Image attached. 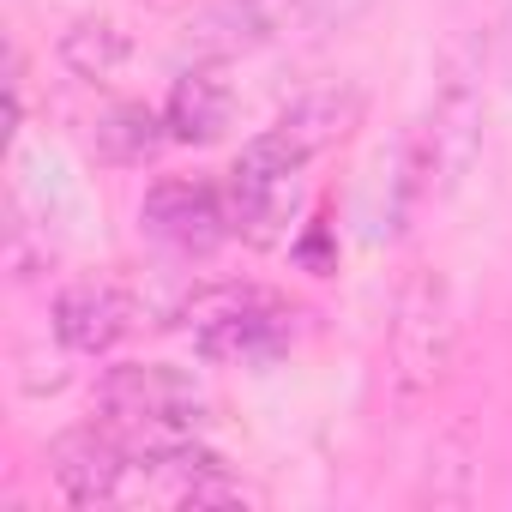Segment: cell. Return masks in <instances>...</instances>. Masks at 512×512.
<instances>
[{
  "label": "cell",
  "mask_w": 512,
  "mask_h": 512,
  "mask_svg": "<svg viewBox=\"0 0 512 512\" xmlns=\"http://www.w3.org/2000/svg\"><path fill=\"white\" fill-rule=\"evenodd\" d=\"M296 13H308V0H211L187 31L199 55H247L272 43Z\"/></svg>",
  "instance_id": "cell-7"
},
{
  "label": "cell",
  "mask_w": 512,
  "mask_h": 512,
  "mask_svg": "<svg viewBox=\"0 0 512 512\" xmlns=\"http://www.w3.org/2000/svg\"><path fill=\"white\" fill-rule=\"evenodd\" d=\"M55 55H61V67H67L73 79L103 85V79H115V73L133 61V37H127V25H115V19H79V25L61 31Z\"/></svg>",
  "instance_id": "cell-9"
},
{
  "label": "cell",
  "mask_w": 512,
  "mask_h": 512,
  "mask_svg": "<svg viewBox=\"0 0 512 512\" xmlns=\"http://www.w3.org/2000/svg\"><path fill=\"white\" fill-rule=\"evenodd\" d=\"M133 326V302L115 284H73L55 296V338L79 356H103Z\"/></svg>",
  "instance_id": "cell-8"
},
{
  "label": "cell",
  "mask_w": 512,
  "mask_h": 512,
  "mask_svg": "<svg viewBox=\"0 0 512 512\" xmlns=\"http://www.w3.org/2000/svg\"><path fill=\"white\" fill-rule=\"evenodd\" d=\"M133 464V446H121L109 428H73L49 446V476L73 506H97L121 494V476Z\"/></svg>",
  "instance_id": "cell-6"
},
{
  "label": "cell",
  "mask_w": 512,
  "mask_h": 512,
  "mask_svg": "<svg viewBox=\"0 0 512 512\" xmlns=\"http://www.w3.org/2000/svg\"><path fill=\"white\" fill-rule=\"evenodd\" d=\"M356 115H362V97L356 91H308V97H296L284 115H278V127L314 157V151H326V145H338L350 127H356Z\"/></svg>",
  "instance_id": "cell-11"
},
{
  "label": "cell",
  "mask_w": 512,
  "mask_h": 512,
  "mask_svg": "<svg viewBox=\"0 0 512 512\" xmlns=\"http://www.w3.org/2000/svg\"><path fill=\"white\" fill-rule=\"evenodd\" d=\"M139 217H145V229H151L157 241H169V247H181V253H211V247L235 229V217H229V187L199 181V175H169V181H157V187L145 193Z\"/></svg>",
  "instance_id": "cell-4"
},
{
  "label": "cell",
  "mask_w": 512,
  "mask_h": 512,
  "mask_svg": "<svg viewBox=\"0 0 512 512\" xmlns=\"http://www.w3.org/2000/svg\"><path fill=\"white\" fill-rule=\"evenodd\" d=\"M482 151V49L476 43H452V55L440 61V85L428 103V121L410 145V169L434 187H458L464 169Z\"/></svg>",
  "instance_id": "cell-2"
},
{
  "label": "cell",
  "mask_w": 512,
  "mask_h": 512,
  "mask_svg": "<svg viewBox=\"0 0 512 512\" xmlns=\"http://www.w3.org/2000/svg\"><path fill=\"white\" fill-rule=\"evenodd\" d=\"M163 145H169V121L157 109H145V103H121V109H109L97 121V151L109 163H145Z\"/></svg>",
  "instance_id": "cell-12"
},
{
  "label": "cell",
  "mask_w": 512,
  "mask_h": 512,
  "mask_svg": "<svg viewBox=\"0 0 512 512\" xmlns=\"http://www.w3.org/2000/svg\"><path fill=\"white\" fill-rule=\"evenodd\" d=\"M169 139L181 145H211L223 127H229V85L217 73H181L175 91H169Z\"/></svg>",
  "instance_id": "cell-10"
},
{
  "label": "cell",
  "mask_w": 512,
  "mask_h": 512,
  "mask_svg": "<svg viewBox=\"0 0 512 512\" xmlns=\"http://www.w3.org/2000/svg\"><path fill=\"white\" fill-rule=\"evenodd\" d=\"M247 500H253V488L223 476L217 458H199V464L175 470V506H247Z\"/></svg>",
  "instance_id": "cell-13"
},
{
  "label": "cell",
  "mask_w": 512,
  "mask_h": 512,
  "mask_svg": "<svg viewBox=\"0 0 512 512\" xmlns=\"http://www.w3.org/2000/svg\"><path fill=\"white\" fill-rule=\"evenodd\" d=\"M458 356V308L452 284L434 266H416L398 284L392 326H386V386L398 404H422Z\"/></svg>",
  "instance_id": "cell-1"
},
{
  "label": "cell",
  "mask_w": 512,
  "mask_h": 512,
  "mask_svg": "<svg viewBox=\"0 0 512 512\" xmlns=\"http://www.w3.org/2000/svg\"><path fill=\"white\" fill-rule=\"evenodd\" d=\"M284 332H290V314L260 290H217L211 314L193 320V338L205 356H266L284 344Z\"/></svg>",
  "instance_id": "cell-5"
},
{
  "label": "cell",
  "mask_w": 512,
  "mask_h": 512,
  "mask_svg": "<svg viewBox=\"0 0 512 512\" xmlns=\"http://www.w3.org/2000/svg\"><path fill=\"white\" fill-rule=\"evenodd\" d=\"M97 404L109 410V422H127L139 434H193L205 422L193 380L181 368H163V362H121V368H109L103 386H97Z\"/></svg>",
  "instance_id": "cell-3"
}]
</instances>
